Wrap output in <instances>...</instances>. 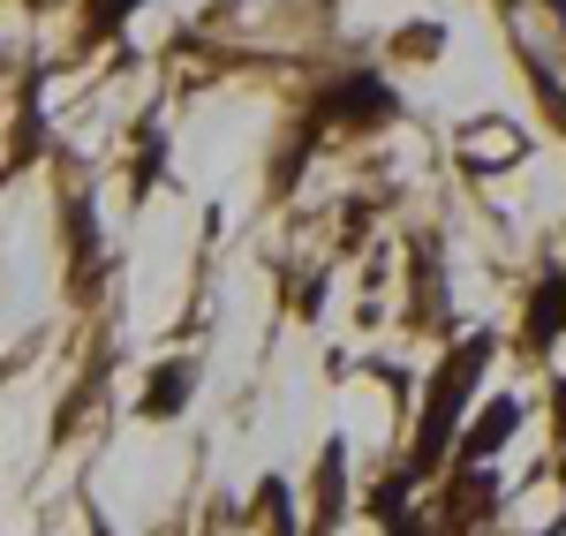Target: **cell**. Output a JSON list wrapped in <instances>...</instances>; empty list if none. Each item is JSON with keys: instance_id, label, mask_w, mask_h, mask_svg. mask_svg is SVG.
I'll return each instance as SVG.
<instances>
[{"instance_id": "obj_1", "label": "cell", "mask_w": 566, "mask_h": 536, "mask_svg": "<svg viewBox=\"0 0 566 536\" xmlns=\"http://www.w3.org/2000/svg\"><path fill=\"white\" fill-rule=\"evenodd\" d=\"M476 362H491V340H469L461 356L446 362V378H438V393H431V431H423V469H431L438 453H446V423H453V408H461V393H469V378H476Z\"/></svg>"}, {"instance_id": "obj_2", "label": "cell", "mask_w": 566, "mask_h": 536, "mask_svg": "<svg viewBox=\"0 0 566 536\" xmlns=\"http://www.w3.org/2000/svg\"><path fill=\"white\" fill-rule=\"evenodd\" d=\"M514 416H522V408H514V401H491V416H483V423H476V439H469V453H491V446H499V439H506V431H514Z\"/></svg>"}]
</instances>
